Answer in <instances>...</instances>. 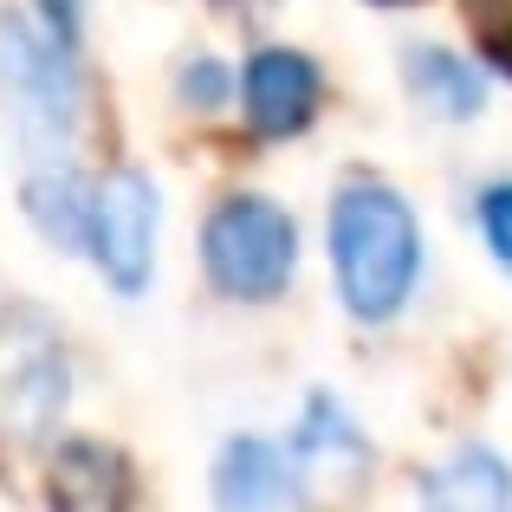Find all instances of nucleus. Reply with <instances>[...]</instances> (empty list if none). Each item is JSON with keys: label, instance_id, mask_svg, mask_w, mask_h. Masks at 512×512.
Wrapping results in <instances>:
<instances>
[{"label": "nucleus", "instance_id": "dca6fc26", "mask_svg": "<svg viewBox=\"0 0 512 512\" xmlns=\"http://www.w3.org/2000/svg\"><path fill=\"white\" fill-rule=\"evenodd\" d=\"M376 7H422V0H376Z\"/></svg>", "mask_w": 512, "mask_h": 512}, {"label": "nucleus", "instance_id": "39448f33", "mask_svg": "<svg viewBox=\"0 0 512 512\" xmlns=\"http://www.w3.org/2000/svg\"><path fill=\"white\" fill-rule=\"evenodd\" d=\"M156 188L150 175L117 169L98 182V208H91V260L117 292H143L150 286V260H156Z\"/></svg>", "mask_w": 512, "mask_h": 512}, {"label": "nucleus", "instance_id": "423d86ee", "mask_svg": "<svg viewBox=\"0 0 512 512\" xmlns=\"http://www.w3.org/2000/svg\"><path fill=\"white\" fill-rule=\"evenodd\" d=\"M318 91H325L318 65L292 46H260L240 72V104L260 137H299L318 117Z\"/></svg>", "mask_w": 512, "mask_h": 512}, {"label": "nucleus", "instance_id": "f257e3e1", "mask_svg": "<svg viewBox=\"0 0 512 512\" xmlns=\"http://www.w3.org/2000/svg\"><path fill=\"white\" fill-rule=\"evenodd\" d=\"M0 91L13 104L33 169L72 163L78 137V26L72 0H39V13H0Z\"/></svg>", "mask_w": 512, "mask_h": 512}, {"label": "nucleus", "instance_id": "0eeeda50", "mask_svg": "<svg viewBox=\"0 0 512 512\" xmlns=\"http://www.w3.org/2000/svg\"><path fill=\"white\" fill-rule=\"evenodd\" d=\"M299 454L279 448L266 435H234L214 461V500L227 512H273V506H292L299 500Z\"/></svg>", "mask_w": 512, "mask_h": 512}, {"label": "nucleus", "instance_id": "f8f14e48", "mask_svg": "<svg viewBox=\"0 0 512 512\" xmlns=\"http://www.w3.org/2000/svg\"><path fill=\"white\" fill-rule=\"evenodd\" d=\"M292 454L299 461H338V467H363L370 461V441L350 428V415L338 409L331 396H312L305 402V422L292 435Z\"/></svg>", "mask_w": 512, "mask_h": 512}, {"label": "nucleus", "instance_id": "4468645a", "mask_svg": "<svg viewBox=\"0 0 512 512\" xmlns=\"http://www.w3.org/2000/svg\"><path fill=\"white\" fill-rule=\"evenodd\" d=\"M480 234H487V247L500 253V266H512V182L480 188Z\"/></svg>", "mask_w": 512, "mask_h": 512}, {"label": "nucleus", "instance_id": "6e6552de", "mask_svg": "<svg viewBox=\"0 0 512 512\" xmlns=\"http://www.w3.org/2000/svg\"><path fill=\"white\" fill-rule=\"evenodd\" d=\"M91 208H98V188H91L72 163H46V169H33V182H26V214H33V227L52 240V247L91 253Z\"/></svg>", "mask_w": 512, "mask_h": 512}, {"label": "nucleus", "instance_id": "7ed1b4c3", "mask_svg": "<svg viewBox=\"0 0 512 512\" xmlns=\"http://www.w3.org/2000/svg\"><path fill=\"white\" fill-rule=\"evenodd\" d=\"M201 266H208L214 292H227V299H240V305H266L292 286L299 227L266 195H227L221 208L201 221Z\"/></svg>", "mask_w": 512, "mask_h": 512}, {"label": "nucleus", "instance_id": "2eb2a0df", "mask_svg": "<svg viewBox=\"0 0 512 512\" xmlns=\"http://www.w3.org/2000/svg\"><path fill=\"white\" fill-rule=\"evenodd\" d=\"M182 98L195 104V111H214V104H227V98H234V78H227V65H221V59L182 65Z\"/></svg>", "mask_w": 512, "mask_h": 512}, {"label": "nucleus", "instance_id": "f03ea898", "mask_svg": "<svg viewBox=\"0 0 512 512\" xmlns=\"http://www.w3.org/2000/svg\"><path fill=\"white\" fill-rule=\"evenodd\" d=\"M331 266L350 318L383 325L422 279V227L389 182H344L331 201Z\"/></svg>", "mask_w": 512, "mask_h": 512}, {"label": "nucleus", "instance_id": "20e7f679", "mask_svg": "<svg viewBox=\"0 0 512 512\" xmlns=\"http://www.w3.org/2000/svg\"><path fill=\"white\" fill-rule=\"evenodd\" d=\"M65 389H72V370H65V344L52 338L39 318H13L7 338H0V422L20 441H46L59 428Z\"/></svg>", "mask_w": 512, "mask_h": 512}, {"label": "nucleus", "instance_id": "1a4fd4ad", "mask_svg": "<svg viewBox=\"0 0 512 512\" xmlns=\"http://www.w3.org/2000/svg\"><path fill=\"white\" fill-rule=\"evenodd\" d=\"M52 500L65 512H111L130 500V474H124V454L98 448V441H65L52 454Z\"/></svg>", "mask_w": 512, "mask_h": 512}, {"label": "nucleus", "instance_id": "ddd939ff", "mask_svg": "<svg viewBox=\"0 0 512 512\" xmlns=\"http://www.w3.org/2000/svg\"><path fill=\"white\" fill-rule=\"evenodd\" d=\"M467 26H474L480 52L512 78V0H467Z\"/></svg>", "mask_w": 512, "mask_h": 512}, {"label": "nucleus", "instance_id": "9b49d317", "mask_svg": "<svg viewBox=\"0 0 512 512\" xmlns=\"http://www.w3.org/2000/svg\"><path fill=\"white\" fill-rule=\"evenodd\" d=\"M422 500L448 506V512H500L512 500V474L487 448H461L454 461H441L435 474L422 480Z\"/></svg>", "mask_w": 512, "mask_h": 512}, {"label": "nucleus", "instance_id": "9d476101", "mask_svg": "<svg viewBox=\"0 0 512 512\" xmlns=\"http://www.w3.org/2000/svg\"><path fill=\"white\" fill-rule=\"evenodd\" d=\"M402 78H409L415 104H428L435 117H454V124L480 117V104H487L480 72L461 59V52H448V46H409L402 52Z\"/></svg>", "mask_w": 512, "mask_h": 512}]
</instances>
